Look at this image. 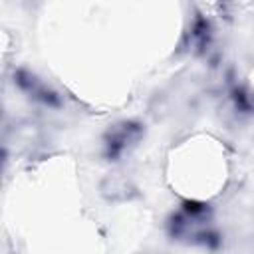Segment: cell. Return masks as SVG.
<instances>
[{
	"instance_id": "277c9868",
	"label": "cell",
	"mask_w": 254,
	"mask_h": 254,
	"mask_svg": "<svg viewBox=\"0 0 254 254\" xmlns=\"http://www.w3.org/2000/svg\"><path fill=\"white\" fill-rule=\"evenodd\" d=\"M190 42L196 50H204V46L208 44V22L200 16H196L194 24L190 26Z\"/></svg>"
},
{
	"instance_id": "5b68a950",
	"label": "cell",
	"mask_w": 254,
	"mask_h": 254,
	"mask_svg": "<svg viewBox=\"0 0 254 254\" xmlns=\"http://www.w3.org/2000/svg\"><path fill=\"white\" fill-rule=\"evenodd\" d=\"M230 93H232L236 109H240L242 113H252L254 111V97H252L250 91H246L242 85H234Z\"/></svg>"
},
{
	"instance_id": "6da1fadb",
	"label": "cell",
	"mask_w": 254,
	"mask_h": 254,
	"mask_svg": "<svg viewBox=\"0 0 254 254\" xmlns=\"http://www.w3.org/2000/svg\"><path fill=\"white\" fill-rule=\"evenodd\" d=\"M169 232L177 240H189L204 246L216 244V232L210 230V208L206 202L185 200L181 210L171 216Z\"/></svg>"
},
{
	"instance_id": "7a4b0ae2",
	"label": "cell",
	"mask_w": 254,
	"mask_h": 254,
	"mask_svg": "<svg viewBox=\"0 0 254 254\" xmlns=\"http://www.w3.org/2000/svg\"><path fill=\"white\" fill-rule=\"evenodd\" d=\"M145 129L137 121H119L103 135V155L107 161H117L143 137Z\"/></svg>"
},
{
	"instance_id": "3957f363",
	"label": "cell",
	"mask_w": 254,
	"mask_h": 254,
	"mask_svg": "<svg viewBox=\"0 0 254 254\" xmlns=\"http://www.w3.org/2000/svg\"><path fill=\"white\" fill-rule=\"evenodd\" d=\"M14 79H16V83L20 85V89H24L30 97L42 101L44 105H50V107H60V105H62L60 95H58L54 89H50L42 79H38L36 75H32L30 71L18 69V71L14 73Z\"/></svg>"
}]
</instances>
